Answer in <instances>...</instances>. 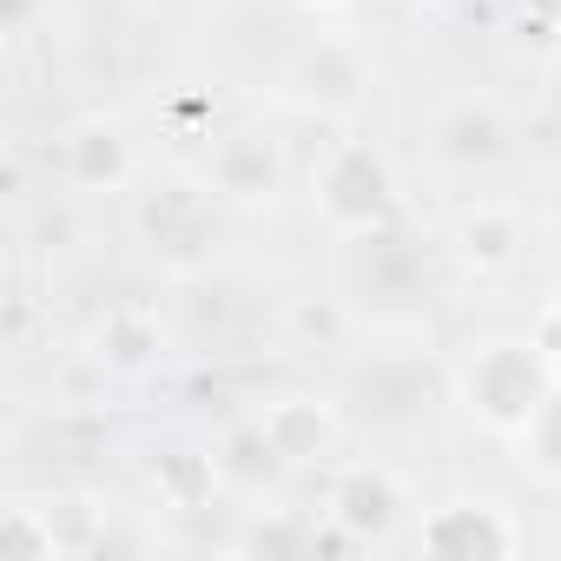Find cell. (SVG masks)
Wrapping results in <instances>:
<instances>
[{
    "instance_id": "obj_1",
    "label": "cell",
    "mask_w": 561,
    "mask_h": 561,
    "mask_svg": "<svg viewBox=\"0 0 561 561\" xmlns=\"http://www.w3.org/2000/svg\"><path fill=\"white\" fill-rule=\"evenodd\" d=\"M554 383H561V377H554L548 351L535 344V331L469 344V357H462L456 377H449L462 416H476V423H482L489 436H502V443H515V436L535 423V410L548 403Z\"/></svg>"
},
{
    "instance_id": "obj_2",
    "label": "cell",
    "mask_w": 561,
    "mask_h": 561,
    "mask_svg": "<svg viewBox=\"0 0 561 561\" xmlns=\"http://www.w3.org/2000/svg\"><path fill=\"white\" fill-rule=\"evenodd\" d=\"M311 211L337 238L390 231L403 218V179H397L390 152L370 139H331L324 159L311 165Z\"/></svg>"
},
{
    "instance_id": "obj_3",
    "label": "cell",
    "mask_w": 561,
    "mask_h": 561,
    "mask_svg": "<svg viewBox=\"0 0 561 561\" xmlns=\"http://www.w3.org/2000/svg\"><path fill=\"white\" fill-rule=\"evenodd\" d=\"M337 285H344V305H351V311H370L377 324H410V318L430 305V264H423V251L390 225V231L344 238Z\"/></svg>"
},
{
    "instance_id": "obj_4",
    "label": "cell",
    "mask_w": 561,
    "mask_h": 561,
    "mask_svg": "<svg viewBox=\"0 0 561 561\" xmlns=\"http://www.w3.org/2000/svg\"><path fill=\"white\" fill-rule=\"evenodd\" d=\"M410 522V489L390 462L377 456H357V462H337L331 482H324V528L337 548H390L397 528Z\"/></svg>"
},
{
    "instance_id": "obj_5",
    "label": "cell",
    "mask_w": 561,
    "mask_h": 561,
    "mask_svg": "<svg viewBox=\"0 0 561 561\" xmlns=\"http://www.w3.org/2000/svg\"><path fill=\"white\" fill-rule=\"evenodd\" d=\"M522 548H528V528L495 495H456L416 522V554H436V561H508Z\"/></svg>"
},
{
    "instance_id": "obj_6",
    "label": "cell",
    "mask_w": 561,
    "mask_h": 561,
    "mask_svg": "<svg viewBox=\"0 0 561 561\" xmlns=\"http://www.w3.org/2000/svg\"><path fill=\"white\" fill-rule=\"evenodd\" d=\"M198 179L211 185V198L257 211V205H277L291 165H285V146H277L264 126H231V133H218V139L205 146Z\"/></svg>"
},
{
    "instance_id": "obj_7",
    "label": "cell",
    "mask_w": 561,
    "mask_h": 561,
    "mask_svg": "<svg viewBox=\"0 0 561 561\" xmlns=\"http://www.w3.org/2000/svg\"><path fill=\"white\" fill-rule=\"evenodd\" d=\"M370 54L357 47V41H344V34H324V41H311L305 54H298V67H291V100L305 106V113H324V119H351V113H364V100H370Z\"/></svg>"
},
{
    "instance_id": "obj_8",
    "label": "cell",
    "mask_w": 561,
    "mask_h": 561,
    "mask_svg": "<svg viewBox=\"0 0 561 561\" xmlns=\"http://www.w3.org/2000/svg\"><path fill=\"white\" fill-rule=\"evenodd\" d=\"M139 238L172 264V271H192L211 244V185L198 179H165L139 198Z\"/></svg>"
},
{
    "instance_id": "obj_9",
    "label": "cell",
    "mask_w": 561,
    "mask_h": 561,
    "mask_svg": "<svg viewBox=\"0 0 561 561\" xmlns=\"http://www.w3.org/2000/svg\"><path fill=\"white\" fill-rule=\"evenodd\" d=\"M449 251H456L462 271H476V277H508V271L528 257V218H522V205H508V198H476V205H462L456 225H449Z\"/></svg>"
},
{
    "instance_id": "obj_10",
    "label": "cell",
    "mask_w": 561,
    "mask_h": 561,
    "mask_svg": "<svg viewBox=\"0 0 561 561\" xmlns=\"http://www.w3.org/2000/svg\"><path fill=\"white\" fill-rule=\"evenodd\" d=\"M60 179L73 192H126L139 179V152L119 119H80L60 133Z\"/></svg>"
},
{
    "instance_id": "obj_11",
    "label": "cell",
    "mask_w": 561,
    "mask_h": 561,
    "mask_svg": "<svg viewBox=\"0 0 561 561\" xmlns=\"http://www.w3.org/2000/svg\"><path fill=\"white\" fill-rule=\"evenodd\" d=\"M257 423H264L271 449L285 456L291 469L331 462V456H337V443H344V416H337V403H331V397H305V390L271 397V403L257 410Z\"/></svg>"
},
{
    "instance_id": "obj_12",
    "label": "cell",
    "mask_w": 561,
    "mask_h": 561,
    "mask_svg": "<svg viewBox=\"0 0 561 561\" xmlns=\"http://www.w3.org/2000/svg\"><path fill=\"white\" fill-rule=\"evenodd\" d=\"M430 152H436L443 165H462V172L495 165V159L508 152V119H502L489 100H456V106H443V113L430 119Z\"/></svg>"
},
{
    "instance_id": "obj_13",
    "label": "cell",
    "mask_w": 561,
    "mask_h": 561,
    "mask_svg": "<svg viewBox=\"0 0 561 561\" xmlns=\"http://www.w3.org/2000/svg\"><path fill=\"white\" fill-rule=\"evenodd\" d=\"M87 357L100 370H113V377H139V370H152L165 357V331H159V318L146 305H113L106 318H93Z\"/></svg>"
},
{
    "instance_id": "obj_14",
    "label": "cell",
    "mask_w": 561,
    "mask_h": 561,
    "mask_svg": "<svg viewBox=\"0 0 561 561\" xmlns=\"http://www.w3.org/2000/svg\"><path fill=\"white\" fill-rule=\"evenodd\" d=\"M218 469H225V489L244 495V502H257L264 489H277V482L291 476V462L271 449V436H264L257 416H244V423L225 430V443H218Z\"/></svg>"
},
{
    "instance_id": "obj_15",
    "label": "cell",
    "mask_w": 561,
    "mask_h": 561,
    "mask_svg": "<svg viewBox=\"0 0 561 561\" xmlns=\"http://www.w3.org/2000/svg\"><path fill=\"white\" fill-rule=\"evenodd\" d=\"M152 495H159V508H179V515L211 508V502L225 495L218 449H211V456H205V449H172V456H159V469H152Z\"/></svg>"
},
{
    "instance_id": "obj_16",
    "label": "cell",
    "mask_w": 561,
    "mask_h": 561,
    "mask_svg": "<svg viewBox=\"0 0 561 561\" xmlns=\"http://www.w3.org/2000/svg\"><path fill=\"white\" fill-rule=\"evenodd\" d=\"M231 548L238 554H305V548H318V528L311 522H298V515H285V508H244V528L231 535Z\"/></svg>"
},
{
    "instance_id": "obj_17",
    "label": "cell",
    "mask_w": 561,
    "mask_h": 561,
    "mask_svg": "<svg viewBox=\"0 0 561 561\" xmlns=\"http://www.w3.org/2000/svg\"><path fill=\"white\" fill-rule=\"evenodd\" d=\"M515 456H522V469H528L535 482L561 489V383L548 390V403L535 410V423L515 436Z\"/></svg>"
},
{
    "instance_id": "obj_18",
    "label": "cell",
    "mask_w": 561,
    "mask_h": 561,
    "mask_svg": "<svg viewBox=\"0 0 561 561\" xmlns=\"http://www.w3.org/2000/svg\"><path fill=\"white\" fill-rule=\"evenodd\" d=\"M0 548L21 554V561H60V535H54L41 502H8L0 508Z\"/></svg>"
},
{
    "instance_id": "obj_19",
    "label": "cell",
    "mask_w": 561,
    "mask_h": 561,
    "mask_svg": "<svg viewBox=\"0 0 561 561\" xmlns=\"http://www.w3.org/2000/svg\"><path fill=\"white\" fill-rule=\"evenodd\" d=\"M535 344L548 351V364H554V377H561V298L541 305V318H535Z\"/></svg>"
},
{
    "instance_id": "obj_20",
    "label": "cell",
    "mask_w": 561,
    "mask_h": 561,
    "mask_svg": "<svg viewBox=\"0 0 561 561\" xmlns=\"http://www.w3.org/2000/svg\"><path fill=\"white\" fill-rule=\"evenodd\" d=\"M528 14L548 27V41H561V0H522V21H528Z\"/></svg>"
},
{
    "instance_id": "obj_21",
    "label": "cell",
    "mask_w": 561,
    "mask_h": 561,
    "mask_svg": "<svg viewBox=\"0 0 561 561\" xmlns=\"http://www.w3.org/2000/svg\"><path fill=\"white\" fill-rule=\"evenodd\" d=\"M291 8H305V14H344V8H357V0H291Z\"/></svg>"
},
{
    "instance_id": "obj_22",
    "label": "cell",
    "mask_w": 561,
    "mask_h": 561,
    "mask_svg": "<svg viewBox=\"0 0 561 561\" xmlns=\"http://www.w3.org/2000/svg\"><path fill=\"white\" fill-rule=\"evenodd\" d=\"M403 8H443V0H403Z\"/></svg>"
}]
</instances>
